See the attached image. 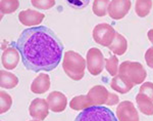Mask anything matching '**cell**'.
<instances>
[{
    "mask_svg": "<svg viewBox=\"0 0 153 121\" xmlns=\"http://www.w3.org/2000/svg\"><path fill=\"white\" fill-rule=\"evenodd\" d=\"M19 84V78L14 74L7 71L1 70L0 71V86L2 88L11 89L14 88Z\"/></svg>",
    "mask_w": 153,
    "mask_h": 121,
    "instance_id": "obj_17",
    "label": "cell"
},
{
    "mask_svg": "<svg viewBox=\"0 0 153 121\" xmlns=\"http://www.w3.org/2000/svg\"><path fill=\"white\" fill-rule=\"evenodd\" d=\"M132 6V2L129 0H113L108 4L107 14L112 20L124 19Z\"/></svg>",
    "mask_w": 153,
    "mask_h": 121,
    "instance_id": "obj_8",
    "label": "cell"
},
{
    "mask_svg": "<svg viewBox=\"0 0 153 121\" xmlns=\"http://www.w3.org/2000/svg\"><path fill=\"white\" fill-rule=\"evenodd\" d=\"M75 121H118L110 109L104 106H91L80 113Z\"/></svg>",
    "mask_w": 153,
    "mask_h": 121,
    "instance_id": "obj_4",
    "label": "cell"
},
{
    "mask_svg": "<svg viewBox=\"0 0 153 121\" xmlns=\"http://www.w3.org/2000/svg\"><path fill=\"white\" fill-rule=\"evenodd\" d=\"M110 1L108 0H104V1H101V0H95L93 1V6L92 11L97 17H104L107 14V8L108 4Z\"/></svg>",
    "mask_w": 153,
    "mask_h": 121,
    "instance_id": "obj_22",
    "label": "cell"
},
{
    "mask_svg": "<svg viewBox=\"0 0 153 121\" xmlns=\"http://www.w3.org/2000/svg\"><path fill=\"white\" fill-rule=\"evenodd\" d=\"M115 32L114 28L110 26L109 24H98L96 25L93 29V39L96 43L104 46V47H109L111 45L115 38Z\"/></svg>",
    "mask_w": 153,
    "mask_h": 121,
    "instance_id": "obj_5",
    "label": "cell"
},
{
    "mask_svg": "<svg viewBox=\"0 0 153 121\" xmlns=\"http://www.w3.org/2000/svg\"><path fill=\"white\" fill-rule=\"evenodd\" d=\"M110 86L113 90L117 91L120 93H127L132 89L133 84L132 82L128 81L127 79H125L124 77H122L120 75H117L112 78L111 82H110Z\"/></svg>",
    "mask_w": 153,
    "mask_h": 121,
    "instance_id": "obj_15",
    "label": "cell"
},
{
    "mask_svg": "<svg viewBox=\"0 0 153 121\" xmlns=\"http://www.w3.org/2000/svg\"><path fill=\"white\" fill-rule=\"evenodd\" d=\"M145 61L149 68L153 69V46L147 49V51L145 53Z\"/></svg>",
    "mask_w": 153,
    "mask_h": 121,
    "instance_id": "obj_27",
    "label": "cell"
},
{
    "mask_svg": "<svg viewBox=\"0 0 153 121\" xmlns=\"http://www.w3.org/2000/svg\"><path fill=\"white\" fill-rule=\"evenodd\" d=\"M19 53L16 47H8L3 51L1 56L2 66L6 70H13L19 62Z\"/></svg>",
    "mask_w": 153,
    "mask_h": 121,
    "instance_id": "obj_13",
    "label": "cell"
},
{
    "mask_svg": "<svg viewBox=\"0 0 153 121\" xmlns=\"http://www.w3.org/2000/svg\"><path fill=\"white\" fill-rule=\"evenodd\" d=\"M50 76L46 73H40L31 84V91L36 95H43L50 88Z\"/></svg>",
    "mask_w": 153,
    "mask_h": 121,
    "instance_id": "obj_14",
    "label": "cell"
},
{
    "mask_svg": "<svg viewBox=\"0 0 153 121\" xmlns=\"http://www.w3.org/2000/svg\"><path fill=\"white\" fill-rule=\"evenodd\" d=\"M47 103L49 106V110L54 113L63 112L68 105V98L65 95H63L60 91H52L49 93L47 97Z\"/></svg>",
    "mask_w": 153,
    "mask_h": 121,
    "instance_id": "obj_11",
    "label": "cell"
},
{
    "mask_svg": "<svg viewBox=\"0 0 153 121\" xmlns=\"http://www.w3.org/2000/svg\"><path fill=\"white\" fill-rule=\"evenodd\" d=\"M136 102H137L138 109L140 110V112L147 116L153 115V102L150 98H146L141 93H138L136 97Z\"/></svg>",
    "mask_w": 153,
    "mask_h": 121,
    "instance_id": "obj_18",
    "label": "cell"
},
{
    "mask_svg": "<svg viewBox=\"0 0 153 121\" xmlns=\"http://www.w3.org/2000/svg\"><path fill=\"white\" fill-rule=\"evenodd\" d=\"M31 121H39V120H31Z\"/></svg>",
    "mask_w": 153,
    "mask_h": 121,
    "instance_id": "obj_31",
    "label": "cell"
},
{
    "mask_svg": "<svg viewBox=\"0 0 153 121\" xmlns=\"http://www.w3.org/2000/svg\"><path fill=\"white\" fill-rule=\"evenodd\" d=\"M118 68H120V63L115 56H110L109 58L105 59V69L113 77L118 75Z\"/></svg>",
    "mask_w": 153,
    "mask_h": 121,
    "instance_id": "obj_21",
    "label": "cell"
},
{
    "mask_svg": "<svg viewBox=\"0 0 153 121\" xmlns=\"http://www.w3.org/2000/svg\"><path fill=\"white\" fill-rule=\"evenodd\" d=\"M44 18H45V14L33 9H26L19 14V21L24 26H28L31 28L38 27V25L43 22Z\"/></svg>",
    "mask_w": 153,
    "mask_h": 121,
    "instance_id": "obj_10",
    "label": "cell"
},
{
    "mask_svg": "<svg viewBox=\"0 0 153 121\" xmlns=\"http://www.w3.org/2000/svg\"><path fill=\"white\" fill-rule=\"evenodd\" d=\"M14 47L27 70L38 73L54 70L62 60L65 46L50 28L38 26L22 32Z\"/></svg>",
    "mask_w": 153,
    "mask_h": 121,
    "instance_id": "obj_1",
    "label": "cell"
},
{
    "mask_svg": "<svg viewBox=\"0 0 153 121\" xmlns=\"http://www.w3.org/2000/svg\"><path fill=\"white\" fill-rule=\"evenodd\" d=\"M19 2L18 0H2L0 2V9L1 14H12L19 8Z\"/></svg>",
    "mask_w": 153,
    "mask_h": 121,
    "instance_id": "obj_23",
    "label": "cell"
},
{
    "mask_svg": "<svg viewBox=\"0 0 153 121\" xmlns=\"http://www.w3.org/2000/svg\"><path fill=\"white\" fill-rule=\"evenodd\" d=\"M118 75H120L135 85L144 83L147 73L142 64L138 63V62L125 61L120 65Z\"/></svg>",
    "mask_w": 153,
    "mask_h": 121,
    "instance_id": "obj_3",
    "label": "cell"
},
{
    "mask_svg": "<svg viewBox=\"0 0 153 121\" xmlns=\"http://www.w3.org/2000/svg\"><path fill=\"white\" fill-rule=\"evenodd\" d=\"M147 36H148V39H149V41L152 43V45H153V29H150V30L148 31Z\"/></svg>",
    "mask_w": 153,
    "mask_h": 121,
    "instance_id": "obj_30",
    "label": "cell"
},
{
    "mask_svg": "<svg viewBox=\"0 0 153 121\" xmlns=\"http://www.w3.org/2000/svg\"><path fill=\"white\" fill-rule=\"evenodd\" d=\"M0 104H1L0 105V113L4 114V113L7 112L11 108L12 98L10 95H8L5 91L1 90V92H0Z\"/></svg>",
    "mask_w": 153,
    "mask_h": 121,
    "instance_id": "obj_24",
    "label": "cell"
},
{
    "mask_svg": "<svg viewBox=\"0 0 153 121\" xmlns=\"http://www.w3.org/2000/svg\"><path fill=\"white\" fill-rule=\"evenodd\" d=\"M109 92L103 85H95L88 91L87 97L93 106L106 105Z\"/></svg>",
    "mask_w": 153,
    "mask_h": 121,
    "instance_id": "obj_12",
    "label": "cell"
},
{
    "mask_svg": "<svg viewBox=\"0 0 153 121\" xmlns=\"http://www.w3.org/2000/svg\"><path fill=\"white\" fill-rule=\"evenodd\" d=\"M92 103L88 98L87 95H76V97L73 98L70 103L71 109L75 111H84L87 108L91 107Z\"/></svg>",
    "mask_w": 153,
    "mask_h": 121,
    "instance_id": "obj_19",
    "label": "cell"
},
{
    "mask_svg": "<svg viewBox=\"0 0 153 121\" xmlns=\"http://www.w3.org/2000/svg\"><path fill=\"white\" fill-rule=\"evenodd\" d=\"M86 67V61L80 53L76 51L68 50L63 56V71L71 80L80 81L85 75Z\"/></svg>",
    "mask_w": 153,
    "mask_h": 121,
    "instance_id": "obj_2",
    "label": "cell"
},
{
    "mask_svg": "<svg viewBox=\"0 0 153 121\" xmlns=\"http://www.w3.org/2000/svg\"><path fill=\"white\" fill-rule=\"evenodd\" d=\"M68 3L70 4L71 7L76 9H80V8H84L87 4L89 3V1H68Z\"/></svg>",
    "mask_w": 153,
    "mask_h": 121,
    "instance_id": "obj_29",
    "label": "cell"
},
{
    "mask_svg": "<svg viewBox=\"0 0 153 121\" xmlns=\"http://www.w3.org/2000/svg\"><path fill=\"white\" fill-rule=\"evenodd\" d=\"M110 50L112 51L114 55L117 56H123L127 51L128 48V42L127 39L125 38L122 34L117 33L115 34V38L111 43V45L108 47Z\"/></svg>",
    "mask_w": 153,
    "mask_h": 121,
    "instance_id": "obj_16",
    "label": "cell"
},
{
    "mask_svg": "<svg viewBox=\"0 0 153 121\" xmlns=\"http://www.w3.org/2000/svg\"><path fill=\"white\" fill-rule=\"evenodd\" d=\"M29 114L35 120L43 121L49 114V106L46 100L37 98L29 106Z\"/></svg>",
    "mask_w": 153,
    "mask_h": 121,
    "instance_id": "obj_9",
    "label": "cell"
},
{
    "mask_svg": "<svg viewBox=\"0 0 153 121\" xmlns=\"http://www.w3.org/2000/svg\"><path fill=\"white\" fill-rule=\"evenodd\" d=\"M117 104H120V98H118L117 95L109 92V95H108V100H107V102H106V105L113 106V105H117Z\"/></svg>",
    "mask_w": 153,
    "mask_h": 121,
    "instance_id": "obj_28",
    "label": "cell"
},
{
    "mask_svg": "<svg viewBox=\"0 0 153 121\" xmlns=\"http://www.w3.org/2000/svg\"><path fill=\"white\" fill-rule=\"evenodd\" d=\"M152 1H150V0H138V1H136L135 11L137 16L140 18L147 17L152 8Z\"/></svg>",
    "mask_w": 153,
    "mask_h": 121,
    "instance_id": "obj_20",
    "label": "cell"
},
{
    "mask_svg": "<svg viewBox=\"0 0 153 121\" xmlns=\"http://www.w3.org/2000/svg\"><path fill=\"white\" fill-rule=\"evenodd\" d=\"M117 117L118 121H139V114L134 104L130 101L120 102L117 107Z\"/></svg>",
    "mask_w": 153,
    "mask_h": 121,
    "instance_id": "obj_7",
    "label": "cell"
},
{
    "mask_svg": "<svg viewBox=\"0 0 153 121\" xmlns=\"http://www.w3.org/2000/svg\"><path fill=\"white\" fill-rule=\"evenodd\" d=\"M86 65L88 68V72L93 76H97L102 72L105 66V59L100 49L93 47L90 48L87 53Z\"/></svg>",
    "mask_w": 153,
    "mask_h": 121,
    "instance_id": "obj_6",
    "label": "cell"
},
{
    "mask_svg": "<svg viewBox=\"0 0 153 121\" xmlns=\"http://www.w3.org/2000/svg\"><path fill=\"white\" fill-rule=\"evenodd\" d=\"M139 93L145 95L146 98H150L153 102V83L151 82H144L140 86Z\"/></svg>",
    "mask_w": 153,
    "mask_h": 121,
    "instance_id": "obj_25",
    "label": "cell"
},
{
    "mask_svg": "<svg viewBox=\"0 0 153 121\" xmlns=\"http://www.w3.org/2000/svg\"><path fill=\"white\" fill-rule=\"evenodd\" d=\"M32 4L39 9H50L51 7L55 5V1L53 0H39V1L33 0Z\"/></svg>",
    "mask_w": 153,
    "mask_h": 121,
    "instance_id": "obj_26",
    "label": "cell"
}]
</instances>
